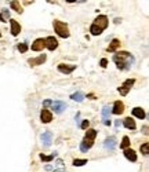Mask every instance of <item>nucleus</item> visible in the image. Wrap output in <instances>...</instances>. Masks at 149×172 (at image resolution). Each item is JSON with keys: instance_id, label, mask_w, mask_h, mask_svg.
Wrapping results in <instances>:
<instances>
[{"instance_id": "f257e3e1", "label": "nucleus", "mask_w": 149, "mask_h": 172, "mask_svg": "<svg viewBox=\"0 0 149 172\" xmlns=\"http://www.w3.org/2000/svg\"><path fill=\"white\" fill-rule=\"evenodd\" d=\"M113 62L116 63L117 69H120V70H128L131 68V65L134 63V57L127 51H120L113 55Z\"/></svg>"}, {"instance_id": "f03ea898", "label": "nucleus", "mask_w": 149, "mask_h": 172, "mask_svg": "<svg viewBox=\"0 0 149 172\" xmlns=\"http://www.w3.org/2000/svg\"><path fill=\"white\" fill-rule=\"evenodd\" d=\"M108 25H109L108 17L104 15V14H101V15H98L97 18L94 20V22H93V25H91V28H90V33L93 36L101 35V33H102L108 28Z\"/></svg>"}, {"instance_id": "7ed1b4c3", "label": "nucleus", "mask_w": 149, "mask_h": 172, "mask_svg": "<svg viewBox=\"0 0 149 172\" xmlns=\"http://www.w3.org/2000/svg\"><path fill=\"white\" fill-rule=\"evenodd\" d=\"M52 26H54V30H55V33H57V36L62 37V39H68L69 36H71L68 25H66L65 22H62V21L54 20V22H52Z\"/></svg>"}, {"instance_id": "20e7f679", "label": "nucleus", "mask_w": 149, "mask_h": 172, "mask_svg": "<svg viewBox=\"0 0 149 172\" xmlns=\"http://www.w3.org/2000/svg\"><path fill=\"white\" fill-rule=\"evenodd\" d=\"M134 83H135V80H134V78H127V80L124 81L123 84H122L119 88H117V91L120 92V95L126 97V95L128 94V91L131 90V87L134 85Z\"/></svg>"}, {"instance_id": "39448f33", "label": "nucleus", "mask_w": 149, "mask_h": 172, "mask_svg": "<svg viewBox=\"0 0 149 172\" xmlns=\"http://www.w3.org/2000/svg\"><path fill=\"white\" fill-rule=\"evenodd\" d=\"M44 47H47L50 51H54V50H57V47H58V41H57L55 37L50 36V37H47V39L44 40Z\"/></svg>"}, {"instance_id": "423d86ee", "label": "nucleus", "mask_w": 149, "mask_h": 172, "mask_svg": "<svg viewBox=\"0 0 149 172\" xmlns=\"http://www.w3.org/2000/svg\"><path fill=\"white\" fill-rule=\"evenodd\" d=\"M93 145H94V140H90V139H83L80 143V152L81 153H87L88 150L93 147Z\"/></svg>"}, {"instance_id": "0eeeda50", "label": "nucleus", "mask_w": 149, "mask_h": 172, "mask_svg": "<svg viewBox=\"0 0 149 172\" xmlns=\"http://www.w3.org/2000/svg\"><path fill=\"white\" fill-rule=\"evenodd\" d=\"M58 69L61 73H65V75H69V73H72V72L76 69V65H66V63H59L58 65Z\"/></svg>"}, {"instance_id": "6e6552de", "label": "nucleus", "mask_w": 149, "mask_h": 172, "mask_svg": "<svg viewBox=\"0 0 149 172\" xmlns=\"http://www.w3.org/2000/svg\"><path fill=\"white\" fill-rule=\"evenodd\" d=\"M51 107H52V110H54L55 113L59 114V113H62V112L66 109V103L62 102V101H57V102H52Z\"/></svg>"}, {"instance_id": "1a4fd4ad", "label": "nucleus", "mask_w": 149, "mask_h": 172, "mask_svg": "<svg viewBox=\"0 0 149 172\" xmlns=\"http://www.w3.org/2000/svg\"><path fill=\"white\" fill-rule=\"evenodd\" d=\"M104 147L106 150H110V152H112V150L116 147V138H115V137L106 138V139L104 140Z\"/></svg>"}, {"instance_id": "9d476101", "label": "nucleus", "mask_w": 149, "mask_h": 172, "mask_svg": "<svg viewBox=\"0 0 149 172\" xmlns=\"http://www.w3.org/2000/svg\"><path fill=\"white\" fill-rule=\"evenodd\" d=\"M40 120L43 123H50L52 120V113L50 110H47V109H43L42 113H40Z\"/></svg>"}, {"instance_id": "9b49d317", "label": "nucleus", "mask_w": 149, "mask_h": 172, "mask_svg": "<svg viewBox=\"0 0 149 172\" xmlns=\"http://www.w3.org/2000/svg\"><path fill=\"white\" fill-rule=\"evenodd\" d=\"M46 59H47V57L43 54V55H40V57H36V58L29 59V61H28V63H29V65H32V66L42 65V63H44V62H46Z\"/></svg>"}, {"instance_id": "f8f14e48", "label": "nucleus", "mask_w": 149, "mask_h": 172, "mask_svg": "<svg viewBox=\"0 0 149 172\" xmlns=\"http://www.w3.org/2000/svg\"><path fill=\"white\" fill-rule=\"evenodd\" d=\"M124 157H126L128 161H131V162H135L137 161V153L134 152L133 149H124Z\"/></svg>"}, {"instance_id": "ddd939ff", "label": "nucleus", "mask_w": 149, "mask_h": 172, "mask_svg": "<svg viewBox=\"0 0 149 172\" xmlns=\"http://www.w3.org/2000/svg\"><path fill=\"white\" fill-rule=\"evenodd\" d=\"M10 25H11V35L13 36H18L21 32V25L17 22L15 20H10Z\"/></svg>"}, {"instance_id": "4468645a", "label": "nucleus", "mask_w": 149, "mask_h": 172, "mask_svg": "<svg viewBox=\"0 0 149 172\" xmlns=\"http://www.w3.org/2000/svg\"><path fill=\"white\" fill-rule=\"evenodd\" d=\"M51 139H52L51 132L46 131L44 134H42V142H43V145H44L46 147H49L50 145H51Z\"/></svg>"}, {"instance_id": "2eb2a0df", "label": "nucleus", "mask_w": 149, "mask_h": 172, "mask_svg": "<svg viewBox=\"0 0 149 172\" xmlns=\"http://www.w3.org/2000/svg\"><path fill=\"white\" fill-rule=\"evenodd\" d=\"M124 112V105L123 102H120V101H116L113 105V109H112V113L113 114H122Z\"/></svg>"}, {"instance_id": "dca6fc26", "label": "nucleus", "mask_w": 149, "mask_h": 172, "mask_svg": "<svg viewBox=\"0 0 149 172\" xmlns=\"http://www.w3.org/2000/svg\"><path fill=\"white\" fill-rule=\"evenodd\" d=\"M44 48V40L43 39H36L32 43V50L33 51H42Z\"/></svg>"}, {"instance_id": "f3484780", "label": "nucleus", "mask_w": 149, "mask_h": 172, "mask_svg": "<svg viewBox=\"0 0 149 172\" xmlns=\"http://www.w3.org/2000/svg\"><path fill=\"white\" fill-rule=\"evenodd\" d=\"M131 113H133L134 117H137V118H145L146 114H145V110H144L142 107H134L133 110H131Z\"/></svg>"}, {"instance_id": "a211bd4d", "label": "nucleus", "mask_w": 149, "mask_h": 172, "mask_svg": "<svg viewBox=\"0 0 149 172\" xmlns=\"http://www.w3.org/2000/svg\"><path fill=\"white\" fill-rule=\"evenodd\" d=\"M120 47V40H117V39H113L112 41H110V44H109V47L106 48V51L108 52H115L117 48Z\"/></svg>"}, {"instance_id": "6ab92c4d", "label": "nucleus", "mask_w": 149, "mask_h": 172, "mask_svg": "<svg viewBox=\"0 0 149 172\" xmlns=\"http://www.w3.org/2000/svg\"><path fill=\"white\" fill-rule=\"evenodd\" d=\"M123 124H124V127H126L127 130H135V121L131 118V117H126L124 118V121H123Z\"/></svg>"}, {"instance_id": "aec40b11", "label": "nucleus", "mask_w": 149, "mask_h": 172, "mask_svg": "<svg viewBox=\"0 0 149 172\" xmlns=\"http://www.w3.org/2000/svg\"><path fill=\"white\" fill-rule=\"evenodd\" d=\"M112 113V109L109 106H104L102 107V120L106 121V120H110L109 118V114Z\"/></svg>"}, {"instance_id": "412c9836", "label": "nucleus", "mask_w": 149, "mask_h": 172, "mask_svg": "<svg viewBox=\"0 0 149 172\" xmlns=\"http://www.w3.org/2000/svg\"><path fill=\"white\" fill-rule=\"evenodd\" d=\"M10 7L13 8V10H15L18 14H22V13H24V8L21 7L20 2H11V3H10Z\"/></svg>"}, {"instance_id": "4be33fe9", "label": "nucleus", "mask_w": 149, "mask_h": 172, "mask_svg": "<svg viewBox=\"0 0 149 172\" xmlns=\"http://www.w3.org/2000/svg\"><path fill=\"white\" fill-rule=\"evenodd\" d=\"M71 99L72 101H76V102H81L84 99V94H83V92H74V94L71 95Z\"/></svg>"}, {"instance_id": "5701e85b", "label": "nucleus", "mask_w": 149, "mask_h": 172, "mask_svg": "<svg viewBox=\"0 0 149 172\" xmlns=\"http://www.w3.org/2000/svg\"><path fill=\"white\" fill-rule=\"evenodd\" d=\"M95 137H97V131L95 130H88L87 132H86V139H90V140H94Z\"/></svg>"}, {"instance_id": "b1692460", "label": "nucleus", "mask_w": 149, "mask_h": 172, "mask_svg": "<svg viewBox=\"0 0 149 172\" xmlns=\"http://www.w3.org/2000/svg\"><path fill=\"white\" fill-rule=\"evenodd\" d=\"M57 156V153H52V154H50V156H46V154H40V160H42V161H51V160H54V157Z\"/></svg>"}, {"instance_id": "393cba45", "label": "nucleus", "mask_w": 149, "mask_h": 172, "mask_svg": "<svg viewBox=\"0 0 149 172\" xmlns=\"http://www.w3.org/2000/svg\"><path fill=\"white\" fill-rule=\"evenodd\" d=\"M128 146H130V139L128 137H124L122 143H120V149H128Z\"/></svg>"}, {"instance_id": "a878e982", "label": "nucleus", "mask_w": 149, "mask_h": 172, "mask_svg": "<svg viewBox=\"0 0 149 172\" xmlns=\"http://www.w3.org/2000/svg\"><path fill=\"white\" fill-rule=\"evenodd\" d=\"M84 164H87V160H86V158H83V160H80V158L73 160V165L74 167H83Z\"/></svg>"}, {"instance_id": "bb28decb", "label": "nucleus", "mask_w": 149, "mask_h": 172, "mask_svg": "<svg viewBox=\"0 0 149 172\" xmlns=\"http://www.w3.org/2000/svg\"><path fill=\"white\" fill-rule=\"evenodd\" d=\"M141 153H142L144 156H148L149 154V143H144L142 146H141Z\"/></svg>"}, {"instance_id": "cd10ccee", "label": "nucleus", "mask_w": 149, "mask_h": 172, "mask_svg": "<svg viewBox=\"0 0 149 172\" xmlns=\"http://www.w3.org/2000/svg\"><path fill=\"white\" fill-rule=\"evenodd\" d=\"M0 21H2V22H7V21H8V11L7 10H4L3 13L0 14Z\"/></svg>"}, {"instance_id": "c85d7f7f", "label": "nucleus", "mask_w": 149, "mask_h": 172, "mask_svg": "<svg viewBox=\"0 0 149 172\" xmlns=\"http://www.w3.org/2000/svg\"><path fill=\"white\" fill-rule=\"evenodd\" d=\"M28 50H29V47L26 46L25 43H22V44H18V51H20V52H22V54H24V52H26Z\"/></svg>"}, {"instance_id": "c756f323", "label": "nucleus", "mask_w": 149, "mask_h": 172, "mask_svg": "<svg viewBox=\"0 0 149 172\" xmlns=\"http://www.w3.org/2000/svg\"><path fill=\"white\" fill-rule=\"evenodd\" d=\"M88 125H90V121H88V120H84V121H81L80 128H81V130H87Z\"/></svg>"}, {"instance_id": "7c9ffc66", "label": "nucleus", "mask_w": 149, "mask_h": 172, "mask_svg": "<svg viewBox=\"0 0 149 172\" xmlns=\"http://www.w3.org/2000/svg\"><path fill=\"white\" fill-rule=\"evenodd\" d=\"M51 105H52L51 99H44V101H43V106L44 107H49V106H51Z\"/></svg>"}, {"instance_id": "2f4dec72", "label": "nucleus", "mask_w": 149, "mask_h": 172, "mask_svg": "<svg viewBox=\"0 0 149 172\" xmlns=\"http://www.w3.org/2000/svg\"><path fill=\"white\" fill-rule=\"evenodd\" d=\"M106 65H108V61L106 59H102V61H101V66H102V68H106Z\"/></svg>"}, {"instance_id": "473e14b6", "label": "nucleus", "mask_w": 149, "mask_h": 172, "mask_svg": "<svg viewBox=\"0 0 149 172\" xmlns=\"http://www.w3.org/2000/svg\"><path fill=\"white\" fill-rule=\"evenodd\" d=\"M54 169V167H51V165H47L46 167V171H52Z\"/></svg>"}, {"instance_id": "72a5a7b5", "label": "nucleus", "mask_w": 149, "mask_h": 172, "mask_svg": "<svg viewBox=\"0 0 149 172\" xmlns=\"http://www.w3.org/2000/svg\"><path fill=\"white\" fill-rule=\"evenodd\" d=\"M144 132H145V135H148V127H145V128H144Z\"/></svg>"}, {"instance_id": "f704fd0d", "label": "nucleus", "mask_w": 149, "mask_h": 172, "mask_svg": "<svg viewBox=\"0 0 149 172\" xmlns=\"http://www.w3.org/2000/svg\"><path fill=\"white\" fill-rule=\"evenodd\" d=\"M119 22H122V20H119V18H116V20H115V23H119Z\"/></svg>"}, {"instance_id": "c9c22d12", "label": "nucleus", "mask_w": 149, "mask_h": 172, "mask_svg": "<svg viewBox=\"0 0 149 172\" xmlns=\"http://www.w3.org/2000/svg\"><path fill=\"white\" fill-rule=\"evenodd\" d=\"M54 172H65V171H64V169H55Z\"/></svg>"}, {"instance_id": "e433bc0d", "label": "nucleus", "mask_w": 149, "mask_h": 172, "mask_svg": "<svg viewBox=\"0 0 149 172\" xmlns=\"http://www.w3.org/2000/svg\"><path fill=\"white\" fill-rule=\"evenodd\" d=\"M0 37H2V33H0Z\"/></svg>"}]
</instances>
